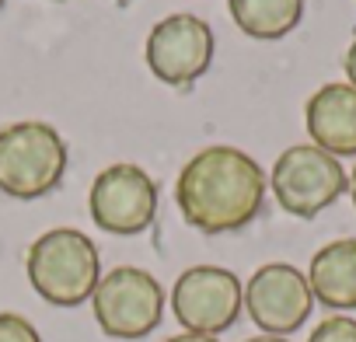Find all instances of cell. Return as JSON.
Here are the masks:
<instances>
[{
	"label": "cell",
	"instance_id": "8",
	"mask_svg": "<svg viewBox=\"0 0 356 342\" xmlns=\"http://www.w3.org/2000/svg\"><path fill=\"white\" fill-rule=\"evenodd\" d=\"M143 56L161 84L189 88L213 63V28L189 11L168 15L150 28Z\"/></svg>",
	"mask_w": 356,
	"mask_h": 342
},
{
	"label": "cell",
	"instance_id": "16",
	"mask_svg": "<svg viewBox=\"0 0 356 342\" xmlns=\"http://www.w3.org/2000/svg\"><path fill=\"white\" fill-rule=\"evenodd\" d=\"M164 342H220V339L217 335H196V332H178V335H171Z\"/></svg>",
	"mask_w": 356,
	"mask_h": 342
},
{
	"label": "cell",
	"instance_id": "6",
	"mask_svg": "<svg viewBox=\"0 0 356 342\" xmlns=\"http://www.w3.org/2000/svg\"><path fill=\"white\" fill-rule=\"evenodd\" d=\"M245 311V283L224 266H193L171 286V314L186 332L220 335Z\"/></svg>",
	"mask_w": 356,
	"mask_h": 342
},
{
	"label": "cell",
	"instance_id": "15",
	"mask_svg": "<svg viewBox=\"0 0 356 342\" xmlns=\"http://www.w3.org/2000/svg\"><path fill=\"white\" fill-rule=\"evenodd\" d=\"M346 77H349L346 84H353V88H356V39H353V42H349V49H346Z\"/></svg>",
	"mask_w": 356,
	"mask_h": 342
},
{
	"label": "cell",
	"instance_id": "9",
	"mask_svg": "<svg viewBox=\"0 0 356 342\" xmlns=\"http://www.w3.org/2000/svg\"><path fill=\"white\" fill-rule=\"evenodd\" d=\"M245 311L262 328V335H290L297 332L311 311L314 293L307 276L290 262H266L245 283Z\"/></svg>",
	"mask_w": 356,
	"mask_h": 342
},
{
	"label": "cell",
	"instance_id": "3",
	"mask_svg": "<svg viewBox=\"0 0 356 342\" xmlns=\"http://www.w3.org/2000/svg\"><path fill=\"white\" fill-rule=\"evenodd\" d=\"M67 171V143L56 126L25 119L0 129V193L15 200L49 196Z\"/></svg>",
	"mask_w": 356,
	"mask_h": 342
},
{
	"label": "cell",
	"instance_id": "11",
	"mask_svg": "<svg viewBox=\"0 0 356 342\" xmlns=\"http://www.w3.org/2000/svg\"><path fill=\"white\" fill-rule=\"evenodd\" d=\"M314 300L332 311H356V238L328 241L307 266Z\"/></svg>",
	"mask_w": 356,
	"mask_h": 342
},
{
	"label": "cell",
	"instance_id": "2",
	"mask_svg": "<svg viewBox=\"0 0 356 342\" xmlns=\"http://www.w3.org/2000/svg\"><path fill=\"white\" fill-rule=\"evenodd\" d=\"M25 272L32 290L53 307H77L91 300L102 279L98 245L77 227H53L29 245Z\"/></svg>",
	"mask_w": 356,
	"mask_h": 342
},
{
	"label": "cell",
	"instance_id": "10",
	"mask_svg": "<svg viewBox=\"0 0 356 342\" xmlns=\"http://www.w3.org/2000/svg\"><path fill=\"white\" fill-rule=\"evenodd\" d=\"M304 122L314 147H321L332 157H353L356 154V88L321 84L304 105Z\"/></svg>",
	"mask_w": 356,
	"mask_h": 342
},
{
	"label": "cell",
	"instance_id": "19",
	"mask_svg": "<svg viewBox=\"0 0 356 342\" xmlns=\"http://www.w3.org/2000/svg\"><path fill=\"white\" fill-rule=\"evenodd\" d=\"M0 8H4V0H0Z\"/></svg>",
	"mask_w": 356,
	"mask_h": 342
},
{
	"label": "cell",
	"instance_id": "5",
	"mask_svg": "<svg viewBox=\"0 0 356 342\" xmlns=\"http://www.w3.org/2000/svg\"><path fill=\"white\" fill-rule=\"evenodd\" d=\"M269 186H273L276 203L290 217L311 220L349 189V179L339 157L325 154L314 143H293L276 157Z\"/></svg>",
	"mask_w": 356,
	"mask_h": 342
},
{
	"label": "cell",
	"instance_id": "17",
	"mask_svg": "<svg viewBox=\"0 0 356 342\" xmlns=\"http://www.w3.org/2000/svg\"><path fill=\"white\" fill-rule=\"evenodd\" d=\"M245 342H290L283 335H255V339H245Z\"/></svg>",
	"mask_w": 356,
	"mask_h": 342
},
{
	"label": "cell",
	"instance_id": "14",
	"mask_svg": "<svg viewBox=\"0 0 356 342\" xmlns=\"http://www.w3.org/2000/svg\"><path fill=\"white\" fill-rule=\"evenodd\" d=\"M0 342H42V335L25 314L0 311Z\"/></svg>",
	"mask_w": 356,
	"mask_h": 342
},
{
	"label": "cell",
	"instance_id": "1",
	"mask_svg": "<svg viewBox=\"0 0 356 342\" xmlns=\"http://www.w3.org/2000/svg\"><path fill=\"white\" fill-rule=\"evenodd\" d=\"M266 171L238 147L213 143L186 161L175 182L182 220L203 234H231L248 227L266 200Z\"/></svg>",
	"mask_w": 356,
	"mask_h": 342
},
{
	"label": "cell",
	"instance_id": "12",
	"mask_svg": "<svg viewBox=\"0 0 356 342\" xmlns=\"http://www.w3.org/2000/svg\"><path fill=\"white\" fill-rule=\"evenodd\" d=\"M234 25L259 42L290 35L304 18V0H227Z\"/></svg>",
	"mask_w": 356,
	"mask_h": 342
},
{
	"label": "cell",
	"instance_id": "4",
	"mask_svg": "<svg viewBox=\"0 0 356 342\" xmlns=\"http://www.w3.org/2000/svg\"><path fill=\"white\" fill-rule=\"evenodd\" d=\"M164 286L157 283L154 272L140 266H115L102 272L95 293H91V311L98 328L108 339H147L161 318H164Z\"/></svg>",
	"mask_w": 356,
	"mask_h": 342
},
{
	"label": "cell",
	"instance_id": "13",
	"mask_svg": "<svg viewBox=\"0 0 356 342\" xmlns=\"http://www.w3.org/2000/svg\"><path fill=\"white\" fill-rule=\"evenodd\" d=\"M307 342H356V318L349 314H332L314 325Z\"/></svg>",
	"mask_w": 356,
	"mask_h": 342
},
{
	"label": "cell",
	"instance_id": "7",
	"mask_svg": "<svg viewBox=\"0 0 356 342\" xmlns=\"http://www.w3.org/2000/svg\"><path fill=\"white\" fill-rule=\"evenodd\" d=\"M91 220L115 238L143 234L157 217V186L140 164L119 161L102 168L88 193Z\"/></svg>",
	"mask_w": 356,
	"mask_h": 342
},
{
	"label": "cell",
	"instance_id": "18",
	"mask_svg": "<svg viewBox=\"0 0 356 342\" xmlns=\"http://www.w3.org/2000/svg\"><path fill=\"white\" fill-rule=\"evenodd\" d=\"M349 196H353V206H356V168H353V175H349Z\"/></svg>",
	"mask_w": 356,
	"mask_h": 342
}]
</instances>
